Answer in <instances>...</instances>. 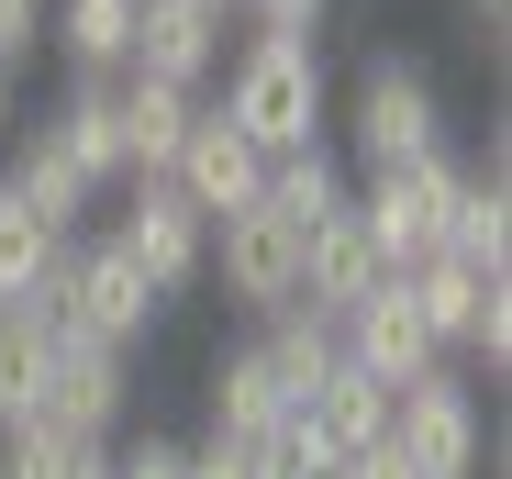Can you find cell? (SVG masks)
Returning <instances> with one entry per match:
<instances>
[{
	"label": "cell",
	"instance_id": "1",
	"mask_svg": "<svg viewBox=\"0 0 512 479\" xmlns=\"http://www.w3.org/2000/svg\"><path fill=\"white\" fill-rule=\"evenodd\" d=\"M256 156H290V145H323L334 134V78H323V45H279V34H245V56L223 67V101H212Z\"/></svg>",
	"mask_w": 512,
	"mask_h": 479
},
{
	"label": "cell",
	"instance_id": "2",
	"mask_svg": "<svg viewBox=\"0 0 512 479\" xmlns=\"http://www.w3.org/2000/svg\"><path fill=\"white\" fill-rule=\"evenodd\" d=\"M334 156H357V179H390V168H423V156H446V90L423 78L412 56H368L346 112H334Z\"/></svg>",
	"mask_w": 512,
	"mask_h": 479
},
{
	"label": "cell",
	"instance_id": "3",
	"mask_svg": "<svg viewBox=\"0 0 512 479\" xmlns=\"http://www.w3.org/2000/svg\"><path fill=\"white\" fill-rule=\"evenodd\" d=\"M45 312H56L67 335L134 357L145 324H156V290H145V268L112 246V234H67V257H56V279H45Z\"/></svg>",
	"mask_w": 512,
	"mask_h": 479
},
{
	"label": "cell",
	"instance_id": "4",
	"mask_svg": "<svg viewBox=\"0 0 512 479\" xmlns=\"http://www.w3.org/2000/svg\"><path fill=\"white\" fill-rule=\"evenodd\" d=\"M457 190H468V156L446 145V156H423V168H390V179H368L357 190V223H368V246H379V268L401 279V268H423L446 246V212H457Z\"/></svg>",
	"mask_w": 512,
	"mask_h": 479
},
{
	"label": "cell",
	"instance_id": "5",
	"mask_svg": "<svg viewBox=\"0 0 512 479\" xmlns=\"http://www.w3.org/2000/svg\"><path fill=\"white\" fill-rule=\"evenodd\" d=\"M390 457H401L412 479H479V457H490V413H479V390H468L457 368L412 379L401 402H390Z\"/></svg>",
	"mask_w": 512,
	"mask_h": 479
},
{
	"label": "cell",
	"instance_id": "6",
	"mask_svg": "<svg viewBox=\"0 0 512 479\" xmlns=\"http://www.w3.org/2000/svg\"><path fill=\"white\" fill-rule=\"evenodd\" d=\"M112 246L145 268L156 301H179L212 279V223L179 201V179H123V223H112Z\"/></svg>",
	"mask_w": 512,
	"mask_h": 479
},
{
	"label": "cell",
	"instance_id": "7",
	"mask_svg": "<svg viewBox=\"0 0 512 479\" xmlns=\"http://www.w3.org/2000/svg\"><path fill=\"white\" fill-rule=\"evenodd\" d=\"M212 279H223V301L256 312V324L290 312V301H301V223H279L268 201H256V212H223V223H212Z\"/></svg>",
	"mask_w": 512,
	"mask_h": 479
},
{
	"label": "cell",
	"instance_id": "8",
	"mask_svg": "<svg viewBox=\"0 0 512 479\" xmlns=\"http://www.w3.org/2000/svg\"><path fill=\"white\" fill-rule=\"evenodd\" d=\"M123 413H134V357H112V346H90V335H67V324H56L45 435H67V446H112Z\"/></svg>",
	"mask_w": 512,
	"mask_h": 479
},
{
	"label": "cell",
	"instance_id": "9",
	"mask_svg": "<svg viewBox=\"0 0 512 479\" xmlns=\"http://www.w3.org/2000/svg\"><path fill=\"white\" fill-rule=\"evenodd\" d=\"M167 179H179V201H190L201 223H223V212H256V201H268V156L201 101V123L179 134V156H167Z\"/></svg>",
	"mask_w": 512,
	"mask_h": 479
},
{
	"label": "cell",
	"instance_id": "10",
	"mask_svg": "<svg viewBox=\"0 0 512 479\" xmlns=\"http://www.w3.org/2000/svg\"><path fill=\"white\" fill-rule=\"evenodd\" d=\"M346 368H368L379 390H412V379H435V368H446L401 279H379V290H368V301L346 312Z\"/></svg>",
	"mask_w": 512,
	"mask_h": 479
},
{
	"label": "cell",
	"instance_id": "11",
	"mask_svg": "<svg viewBox=\"0 0 512 479\" xmlns=\"http://www.w3.org/2000/svg\"><path fill=\"white\" fill-rule=\"evenodd\" d=\"M390 268H379V246H368V223H357V201L334 212V223H312L301 234V312H323V324H346V312L379 290Z\"/></svg>",
	"mask_w": 512,
	"mask_h": 479
},
{
	"label": "cell",
	"instance_id": "12",
	"mask_svg": "<svg viewBox=\"0 0 512 479\" xmlns=\"http://www.w3.org/2000/svg\"><path fill=\"white\" fill-rule=\"evenodd\" d=\"M223 67V23L190 12V0H134V56L123 78H167V90H201Z\"/></svg>",
	"mask_w": 512,
	"mask_h": 479
},
{
	"label": "cell",
	"instance_id": "13",
	"mask_svg": "<svg viewBox=\"0 0 512 479\" xmlns=\"http://www.w3.org/2000/svg\"><path fill=\"white\" fill-rule=\"evenodd\" d=\"M435 257H457L468 279L501 290V268H512V179H501V145L468 168V190H457V212H446V246H435Z\"/></svg>",
	"mask_w": 512,
	"mask_h": 479
},
{
	"label": "cell",
	"instance_id": "14",
	"mask_svg": "<svg viewBox=\"0 0 512 479\" xmlns=\"http://www.w3.org/2000/svg\"><path fill=\"white\" fill-rule=\"evenodd\" d=\"M390 402L401 390H379L368 368H334L312 402H301V435L323 446V468H346V457H368V446H390Z\"/></svg>",
	"mask_w": 512,
	"mask_h": 479
},
{
	"label": "cell",
	"instance_id": "15",
	"mask_svg": "<svg viewBox=\"0 0 512 479\" xmlns=\"http://www.w3.org/2000/svg\"><path fill=\"white\" fill-rule=\"evenodd\" d=\"M112 112H123V179H167L179 134L201 123V90H167V78H112Z\"/></svg>",
	"mask_w": 512,
	"mask_h": 479
},
{
	"label": "cell",
	"instance_id": "16",
	"mask_svg": "<svg viewBox=\"0 0 512 479\" xmlns=\"http://www.w3.org/2000/svg\"><path fill=\"white\" fill-rule=\"evenodd\" d=\"M45 379H56V312L45 301H12V312H0V435L45 424Z\"/></svg>",
	"mask_w": 512,
	"mask_h": 479
},
{
	"label": "cell",
	"instance_id": "17",
	"mask_svg": "<svg viewBox=\"0 0 512 479\" xmlns=\"http://www.w3.org/2000/svg\"><path fill=\"white\" fill-rule=\"evenodd\" d=\"M0 190H12V201H23L45 234H78V212H90V179H78V156H67L45 123H34L12 156H0Z\"/></svg>",
	"mask_w": 512,
	"mask_h": 479
},
{
	"label": "cell",
	"instance_id": "18",
	"mask_svg": "<svg viewBox=\"0 0 512 479\" xmlns=\"http://www.w3.org/2000/svg\"><path fill=\"white\" fill-rule=\"evenodd\" d=\"M45 134L78 156L90 190H123V112H112V78H67V101L45 112Z\"/></svg>",
	"mask_w": 512,
	"mask_h": 479
},
{
	"label": "cell",
	"instance_id": "19",
	"mask_svg": "<svg viewBox=\"0 0 512 479\" xmlns=\"http://www.w3.org/2000/svg\"><path fill=\"white\" fill-rule=\"evenodd\" d=\"M268 424H290V390H279V368H268V346H223L212 357V435H268Z\"/></svg>",
	"mask_w": 512,
	"mask_h": 479
},
{
	"label": "cell",
	"instance_id": "20",
	"mask_svg": "<svg viewBox=\"0 0 512 479\" xmlns=\"http://www.w3.org/2000/svg\"><path fill=\"white\" fill-rule=\"evenodd\" d=\"M256 346H268V368H279V390H290V413L312 402V390L346 368V324H323V312H268V324H256Z\"/></svg>",
	"mask_w": 512,
	"mask_h": 479
},
{
	"label": "cell",
	"instance_id": "21",
	"mask_svg": "<svg viewBox=\"0 0 512 479\" xmlns=\"http://www.w3.org/2000/svg\"><path fill=\"white\" fill-rule=\"evenodd\" d=\"M401 290H412V312H423V335H435V357H468L479 312L501 301V290H490V279H468L457 257H423V268H401Z\"/></svg>",
	"mask_w": 512,
	"mask_h": 479
},
{
	"label": "cell",
	"instance_id": "22",
	"mask_svg": "<svg viewBox=\"0 0 512 479\" xmlns=\"http://www.w3.org/2000/svg\"><path fill=\"white\" fill-rule=\"evenodd\" d=\"M346 201H357V190H346V156H334V134H323V145L268 156V212H279V223H301V234H312V223H334Z\"/></svg>",
	"mask_w": 512,
	"mask_h": 479
},
{
	"label": "cell",
	"instance_id": "23",
	"mask_svg": "<svg viewBox=\"0 0 512 479\" xmlns=\"http://www.w3.org/2000/svg\"><path fill=\"white\" fill-rule=\"evenodd\" d=\"M45 45H56L78 78H123V56H134V0H56Z\"/></svg>",
	"mask_w": 512,
	"mask_h": 479
},
{
	"label": "cell",
	"instance_id": "24",
	"mask_svg": "<svg viewBox=\"0 0 512 479\" xmlns=\"http://www.w3.org/2000/svg\"><path fill=\"white\" fill-rule=\"evenodd\" d=\"M56 257H67V234H45L12 190H0V312H12V301H45Z\"/></svg>",
	"mask_w": 512,
	"mask_h": 479
},
{
	"label": "cell",
	"instance_id": "25",
	"mask_svg": "<svg viewBox=\"0 0 512 479\" xmlns=\"http://www.w3.org/2000/svg\"><path fill=\"white\" fill-rule=\"evenodd\" d=\"M101 446H67V435H45V424H23V435H0V479H78Z\"/></svg>",
	"mask_w": 512,
	"mask_h": 479
},
{
	"label": "cell",
	"instance_id": "26",
	"mask_svg": "<svg viewBox=\"0 0 512 479\" xmlns=\"http://www.w3.org/2000/svg\"><path fill=\"white\" fill-rule=\"evenodd\" d=\"M234 12H245L256 34H279V45H323V12H334V0H234Z\"/></svg>",
	"mask_w": 512,
	"mask_h": 479
},
{
	"label": "cell",
	"instance_id": "27",
	"mask_svg": "<svg viewBox=\"0 0 512 479\" xmlns=\"http://www.w3.org/2000/svg\"><path fill=\"white\" fill-rule=\"evenodd\" d=\"M112 479H190V446L179 435H134V446H112Z\"/></svg>",
	"mask_w": 512,
	"mask_h": 479
},
{
	"label": "cell",
	"instance_id": "28",
	"mask_svg": "<svg viewBox=\"0 0 512 479\" xmlns=\"http://www.w3.org/2000/svg\"><path fill=\"white\" fill-rule=\"evenodd\" d=\"M45 45V0H0V67H23Z\"/></svg>",
	"mask_w": 512,
	"mask_h": 479
},
{
	"label": "cell",
	"instance_id": "29",
	"mask_svg": "<svg viewBox=\"0 0 512 479\" xmlns=\"http://www.w3.org/2000/svg\"><path fill=\"white\" fill-rule=\"evenodd\" d=\"M468 357H479V368H490V379H501V368H512V290H501V301H490V312H479V335H468Z\"/></svg>",
	"mask_w": 512,
	"mask_h": 479
},
{
	"label": "cell",
	"instance_id": "30",
	"mask_svg": "<svg viewBox=\"0 0 512 479\" xmlns=\"http://www.w3.org/2000/svg\"><path fill=\"white\" fill-rule=\"evenodd\" d=\"M190 479H256V468H245L234 435H201V446H190Z\"/></svg>",
	"mask_w": 512,
	"mask_h": 479
},
{
	"label": "cell",
	"instance_id": "31",
	"mask_svg": "<svg viewBox=\"0 0 512 479\" xmlns=\"http://www.w3.org/2000/svg\"><path fill=\"white\" fill-rule=\"evenodd\" d=\"M457 12H468V45H479V56H501V34H512V0H457Z\"/></svg>",
	"mask_w": 512,
	"mask_h": 479
},
{
	"label": "cell",
	"instance_id": "32",
	"mask_svg": "<svg viewBox=\"0 0 512 479\" xmlns=\"http://www.w3.org/2000/svg\"><path fill=\"white\" fill-rule=\"evenodd\" d=\"M346 479H412V468H401L390 446H368V457H346Z\"/></svg>",
	"mask_w": 512,
	"mask_h": 479
},
{
	"label": "cell",
	"instance_id": "33",
	"mask_svg": "<svg viewBox=\"0 0 512 479\" xmlns=\"http://www.w3.org/2000/svg\"><path fill=\"white\" fill-rule=\"evenodd\" d=\"M0 134H12V67H0Z\"/></svg>",
	"mask_w": 512,
	"mask_h": 479
},
{
	"label": "cell",
	"instance_id": "34",
	"mask_svg": "<svg viewBox=\"0 0 512 479\" xmlns=\"http://www.w3.org/2000/svg\"><path fill=\"white\" fill-rule=\"evenodd\" d=\"M78 479H112V446H101V457H90V468H78Z\"/></svg>",
	"mask_w": 512,
	"mask_h": 479
},
{
	"label": "cell",
	"instance_id": "35",
	"mask_svg": "<svg viewBox=\"0 0 512 479\" xmlns=\"http://www.w3.org/2000/svg\"><path fill=\"white\" fill-rule=\"evenodd\" d=\"M190 12H212V23H223V12H234V0H190Z\"/></svg>",
	"mask_w": 512,
	"mask_h": 479
},
{
	"label": "cell",
	"instance_id": "36",
	"mask_svg": "<svg viewBox=\"0 0 512 479\" xmlns=\"http://www.w3.org/2000/svg\"><path fill=\"white\" fill-rule=\"evenodd\" d=\"M323 479H346V468H323Z\"/></svg>",
	"mask_w": 512,
	"mask_h": 479
}]
</instances>
